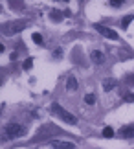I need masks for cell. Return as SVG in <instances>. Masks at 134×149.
<instances>
[{
	"mask_svg": "<svg viewBox=\"0 0 134 149\" xmlns=\"http://www.w3.org/2000/svg\"><path fill=\"white\" fill-rule=\"evenodd\" d=\"M132 19H134V15H127L125 19L121 20V28H123V30H127V26L131 24V20H132Z\"/></svg>",
	"mask_w": 134,
	"mask_h": 149,
	"instance_id": "obj_10",
	"label": "cell"
},
{
	"mask_svg": "<svg viewBox=\"0 0 134 149\" xmlns=\"http://www.w3.org/2000/svg\"><path fill=\"white\" fill-rule=\"evenodd\" d=\"M94 101H96V96H94V94H86V96H85V103H88V105H92Z\"/></svg>",
	"mask_w": 134,
	"mask_h": 149,
	"instance_id": "obj_12",
	"label": "cell"
},
{
	"mask_svg": "<svg viewBox=\"0 0 134 149\" xmlns=\"http://www.w3.org/2000/svg\"><path fill=\"white\" fill-rule=\"evenodd\" d=\"M26 134V127L20 125L19 122H9L4 127V140H15V138H22Z\"/></svg>",
	"mask_w": 134,
	"mask_h": 149,
	"instance_id": "obj_1",
	"label": "cell"
},
{
	"mask_svg": "<svg viewBox=\"0 0 134 149\" xmlns=\"http://www.w3.org/2000/svg\"><path fill=\"white\" fill-rule=\"evenodd\" d=\"M50 146L53 147V149H74L75 147L72 142H65V140H51Z\"/></svg>",
	"mask_w": 134,
	"mask_h": 149,
	"instance_id": "obj_5",
	"label": "cell"
},
{
	"mask_svg": "<svg viewBox=\"0 0 134 149\" xmlns=\"http://www.w3.org/2000/svg\"><path fill=\"white\" fill-rule=\"evenodd\" d=\"M127 81H129L131 85H134V76H129V77H127Z\"/></svg>",
	"mask_w": 134,
	"mask_h": 149,
	"instance_id": "obj_18",
	"label": "cell"
},
{
	"mask_svg": "<svg viewBox=\"0 0 134 149\" xmlns=\"http://www.w3.org/2000/svg\"><path fill=\"white\" fill-rule=\"evenodd\" d=\"M53 55H55V57H61V55H62V50H61V48H59V50H55V52H53Z\"/></svg>",
	"mask_w": 134,
	"mask_h": 149,
	"instance_id": "obj_17",
	"label": "cell"
},
{
	"mask_svg": "<svg viewBox=\"0 0 134 149\" xmlns=\"http://www.w3.org/2000/svg\"><path fill=\"white\" fill-rule=\"evenodd\" d=\"M123 100H125V101H134V94H132V92H127V94L123 96Z\"/></svg>",
	"mask_w": 134,
	"mask_h": 149,
	"instance_id": "obj_15",
	"label": "cell"
},
{
	"mask_svg": "<svg viewBox=\"0 0 134 149\" xmlns=\"http://www.w3.org/2000/svg\"><path fill=\"white\" fill-rule=\"evenodd\" d=\"M66 88H68V90H75V88H77V81H75V77H68Z\"/></svg>",
	"mask_w": 134,
	"mask_h": 149,
	"instance_id": "obj_8",
	"label": "cell"
},
{
	"mask_svg": "<svg viewBox=\"0 0 134 149\" xmlns=\"http://www.w3.org/2000/svg\"><path fill=\"white\" fill-rule=\"evenodd\" d=\"M119 136L121 138H134V123L125 125L123 129H119Z\"/></svg>",
	"mask_w": 134,
	"mask_h": 149,
	"instance_id": "obj_6",
	"label": "cell"
},
{
	"mask_svg": "<svg viewBox=\"0 0 134 149\" xmlns=\"http://www.w3.org/2000/svg\"><path fill=\"white\" fill-rule=\"evenodd\" d=\"M90 57H92V61H94L96 65H101V63L105 61V57H103V54H101L99 50H94V52L90 54Z\"/></svg>",
	"mask_w": 134,
	"mask_h": 149,
	"instance_id": "obj_7",
	"label": "cell"
},
{
	"mask_svg": "<svg viewBox=\"0 0 134 149\" xmlns=\"http://www.w3.org/2000/svg\"><path fill=\"white\" fill-rule=\"evenodd\" d=\"M22 66H24V70H30V68L33 66V59H31V57H30V59H26V61H24V65H22Z\"/></svg>",
	"mask_w": 134,
	"mask_h": 149,
	"instance_id": "obj_13",
	"label": "cell"
},
{
	"mask_svg": "<svg viewBox=\"0 0 134 149\" xmlns=\"http://www.w3.org/2000/svg\"><path fill=\"white\" fill-rule=\"evenodd\" d=\"M33 41L37 44H42V37H40V33H33Z\"/></svg>",
	"mask_w": 134,
	"mask_h": 149,
	"instance_id": "obj_14",
	"label": "cell"
},
{
	"mask_svg": "<svg viewBox=\"0 0 134 149\" xmlns=\"http://www.w3.org/2000/svg\"><path fill=\"white\" fill-rule=\"evenodd\" d=\"M51 112H53L55 116H59L65 123H70V125H75V123H77V118H75L72 112H68L66 109H62L59 103H51Z\"/></svg>",
	"mask_w": 134,
	"mask_h": 149,
	"instance_id": "obj_2",
	"label": "cell"
},
{
	"mask_svg": "<svg viewBox=\"0 0 134 149\" xmlns=\"http://www.w3.org/2000/svg\"><path fill=\"white\" fill-rule=\"evenodd\" d=\"M103 136H105V138H112V136H114V129L112 127H105L103 129Z\"/></svg>",
	"mask_w": 134,
	"mask_h": 149,
	"instance_id": "obj_11",
	"label": "cell"
},
{
	"mask_svg": "<svg viewBox=\"0 0 134 149\" xmlns=\"http://www.w3.org/2000/svg\"><path fill=\"white\" fill-rule=\"evenodd\" d=\"M94 28H96V30H97V31L101 33L103 37H107V39H110V41H118V39H119V35H118V33H116L114 30H110V28H107V26H103V24H96Z\"/></svg>",
	"mask_w": 134,
	"mask_h": 149,
	"instance_id": "obj_3",
	"label": "cell"
},
{
	"mask_svg": "<svg viewBox=\"0 0 134 149\" xmlns=\"http://www.w3.org/2000/svg\"><path fill=\"white\" fill-rule=\"evenodd\" d=\"M121 4H123V0H112V2H110V6H114V8H119Z\"/></svg>",
	"mask_w": 134,
	"mask_h": 149,
	"instance_id": "obj_16",
	"label": "cell"
},
{
	"mask_svg": "<svg viewBox=\"0 0 134 149\" xmlns=\"http://www.w3.org/2000/svg\"><path fill=\"white\" fill-rule=\"evenodd\" d=\"M24 22H8V24H4V33L6 35H13V33H17V31H20V30H24Z\"/></svg>",
	"mask_w": 134,
	"mask_h": 149,
	"instance_id": "obj_4",
	"label": "cell"
},
{
	"mask_svg": "<svg viewBox=\"0 0 134 149\" xmlns=\"http://www.w3.org/2000/svg\"><path fill=\"white\" fill-rule=\"evenodd\" d=\"M116 85H118V81H114V79H108V81L103 83V88H105V90H112Z\"/></svg>",
	"mask_w": 134,
	"mask_h": 149,
	"instance_id": "obj_9",
	"label": "cell"
}]
</instances>
